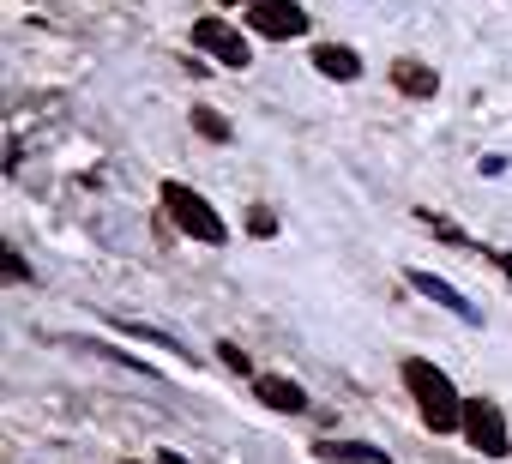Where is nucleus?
<instances>
[{
	"mask_svg": "<svg viewBox=\"0 0 512 464\" xmlns=\"http://www.w3.org/2000/svg\"><path fill=\"white\" fill-rule=\"evenodd\" d=\"M404 386H410V398H416V410H422V422H428L434 434H452V428H464V398L452 392L446 368H434V362L410 356V362H404Z\"/></svg>",
	"mask_w": 512,
	"mask_h": 464,
	"instance_id": "obj_1",
	"label": "nucleus"
},
{
	"mask_svg": "<svg viewBox=\"0 0 512 464\" xmlns=\"http://www.w3.org/2000/svg\"><path fill=\"white\" fill-rule=\"evenodd\" d=\"M163 205H169V217H175L181 236H193V242H205V248H223V242H229V223H223V217L211 211V199L193 193L187 181H163Z\"/></svg>",
	"mask_w": 512,
	"mask_h": 464,
	"instance_id": "obj_2",
	"label": "nucleus"
},
{
	"mask_svg": "<svg viewBox=\"0 0 512 464\" xmlns=\"http://www.w3.org/2000/svg\"><path fill=\"white\" fill-rule=\"evenodd\" d=\"M482 458H506L512 452V434H506V410L494 398H464V428H458Z\"/></svg>",
	"mask_w": 512,
	"mask_h": 464,
	"instance_id": "obj_3",
	"label": "nucleus"
},
{
	"mask_svg": "<svg viewBox=\"0 0 512 464\" xmlns=\"http://www.w3.org/2000/svg\"><path fill=\"white\" fill-rule=\"evenodd\" d=\"M247 25L260 37H278V43L308 37V13L296 7V0H247Z\"/></svg>",
	"mask_w": 512,
	"mask_h": 464,
	"instance_id": "obj_4",
	"label": "nucleus"
},
{
	"mask_svg": "<svg viewBox=\"0 0 512 464\" xmlns=\"http://www.w3.org/2000/svg\"><path fill=\"white\" fill-rule=\"evenodd\" d=\"M410 290H416V296H428L434 308H446L452 320H464V326H482V308H476V302H470V296H464L458 284H446V278H434L428 266H410Z\"/></svg>",
	"mask_w": 512,
	"mask_h": 464,
	"instance_id": "obj_5",
	"label": "nucleus"
},
{
	"mask_svg": "<svg viewBox=\"0 0 512 464\" xmlns=\"http://www.w3.org/2000/svg\"><path fill=\"white\" fill-rule=\"evenodd\" d=\"M193 49H205V55H217V61H223V67H235V73H241V67L253 61V49H247V37H241V31H229L223 19H199V25H193Z\"/></svg>",
	"mask_w": 512,
	"mask_h": 464,
	"instance_id": "obj_6",
	"label": "nucleus"
},
{
	"mask_svg": "<svg viewBox=\"0 0 512 464\" xmlns=\"http://www.w3.org/2000/svg\"><path fill=\"white\" fill-rule=\"evenodd\" d=\"M253 392H260L266 410H284V416H302L308 410V392L296 380H284V374H253Z\"/></svg>",
	"mask_w": 512,
	"mask_h": 464,
	"instance_id": "obj_7",
	"label": "nucleus"
},
{
	"mask_svg": "<svg viewBox=\"0 0 512 464\" xmlns=\"http://www.w3.org/2000/svg\"><path fill=\"white\" fill-rule=\"evenodd\" d=\"M314 458H326V464H392V452L368 446V440H320Z\"/></svg>",
	"mask_w": 512,
	"mask_h": 464,
	"instance_id": "obj_8",
	"label": "nucleus"
},
{
	"mask_svg": "<svg viewBox=\"0 0 512 464\" xmlns=\"http://www.w3.org/2000/svg\"><path fill=\"white\" fill-rule=\"evenodd\" d=\"M392 85H398L404 97H434V91H440V73H434L428 61H410V55H404V61H392Z\"/></svg>",
	"mask_w": 512,
	"mask_h": 464,
	"instance_id": "obj_9",
	"label": "nucleus"
},
{
	"mask_svg": "<svg viewBox=\"0 0 512 464\" xmlns=\"http://www.w3.org/2000/svg\"><path fill=\"white\" fill-rule=\"evenodd\" d=\"M314 67H320L326 79H344V85H350V79H362L356 49H344V43H320V49H314Z\"/></svg>",
	"mask_w": 512,
	"mask_h": 464,
	"instance_id": "obj_10",
	"label": "nucleus"
},
{
	"mask_svg": "<svg viewBox=\"0 0 512 464\" xmlns=\"http://www.w3.org/2000/svg\"><path fill=\"white\" fill-rule=\"evenodd\" d=\"M127 338H139V344H151V350H169V356H181V362H193V350H181V338L175 332H163V326H145V320H115Z\"/></svg>",
	"mask_w": 512,
	"mask_h": 464,
	"instance_id": "obj_11",
	"label": "nucleus"
},
{
	"mask_svg": "<svg viewBox=\"0 0 512 464\" xmlns=\"http://www.w3.org/2000/svg\"><path fill=\"white\" fill-rule=\"evenodd\" d=\"M193 133L211 139V145H229V121H223L217 109H193Z\"/></svg>",
	"mask_w": 512,
	"mask_h": 464,
	"instance_id": "obj_12",
	"label": "nucleus"
},
{
	"mask_svg": "<svg viewBox=\"0 0 512 464\" xmlns=\"http://www.w3.org/2000/svg\"><path fill=\"white\" fill-rule=\"evenodd\" d=\"M247 236H260V242H266V236H278V211L253 205V211H247Z\"/></svg>",
	"mask_w": 512,
	"mask_h": 464,
	"instance_id": "obj_13",
	"label": "nucleus"
},
{
	"mask_svg": "<svg viewBox=\"0 0 512 464\" xmlns=\"http://www.w3.org/2000/svg\"><path fill=\"white\" fill-rule=\"evenodd\" d=\"M217 356H223V368H229V374H253V362H247V350H241V344H229V338H223V344H217Z\"/></svg>",
	"mask_w": 512,
	"mask_h": 464,
	"instance_id": "obj_14",
	"label": "nucleus"
},
{
	"mask_svg": "<svg viewBox=\"0 0 512 464\" xmlns=\"http://www.w3.org/2000/svg\"><path fill=\"white\" fill-rule=\"evenodd\" d=\"M7 278H13V284H25V278H31V266L19 260V248H7Z\"/></svg>",
	"mask_w": 512,
	"mask_h": 464,
	"instance_id": "obj_15",
	"label": "nucleus"
},
{
	"mask_svg": "<svg viewBox=\"0 0 512 464\" xmlns=\"http://www.w3.org/2000/svg\"><path fill=\"white\" fill-rule=\"evenodd\" d=\"M488 260H494V266L506 272V284H512V254H500V248H488Z\"/></svg>",
	"mask_w": 512,
	"mask_h": 464,
	"instance_id": "obj_16",
	"label": "nucleus"
},
{
	"mask_svg": "<svg viewBox=\"0 0 512 464\" xmlns=\"http://www.w3.org/2000/svg\"><path fill=\"white\" fill-rule=\"evenodd\" d=\"M163 464H187V458H181V452H163Z\"/></svg>",
	"mask_w": 512,
	"mask_h": 464,
	"instance_id": "obj_17",
	"label": "nucleus"
},
{
	"mask_svg": "<svg viewBox=\"0 0 512 464\" xmlns=\"http://www.w3.org/2000/svg\"><path fill=\"white\" fill-rule=\"evenodd\" d=\"M223 7H229V0H223Z\"/></svg>",
	"mask_w": 512,
	"mask_h": 464,
	"instance_id": "obj_18",
	"label": "nucleus"
},
{
	"mask_svg": "<svg viewBox=\"0 0 512 464\" xmlns=\"http://www.w3.org/2000/svg\"><path fill=\"white\" fill-rule=\"evenodd\" d=\"M127 464H133V458H127Z\"/></svg>",
	"mask_w": 512,
	"mask_h": 464,
	"instance_id": "obj_19",
	"label": "nucleus"
}]
</instances>
